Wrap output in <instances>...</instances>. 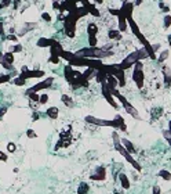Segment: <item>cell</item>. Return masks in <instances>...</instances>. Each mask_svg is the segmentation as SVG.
Returning <instances> with one entry per match:
<instances>
[{"instance_id":"obj_1","label":"cell","mask_w":171,"mask_h":194,"mask_svg":"<svg viewBox=\"0 0 171 194\" xmlns=\"http://www.w3.org/2000/svg\"><path fill=\"white\" fill-rule=\"evenodd\" d=\"M74 56L84 57V58H94V60H101L105 57H110L112 51H108L105 49H100V47H84L74 53Z\"/></svg>"},{"instance_id":"obj_2","label":"cell","mask_w":171,"mask_h":194,"mask_svg":"<svg viewBox=\"0 0 171 194\" xmlns=\"http://www.w3.org/2000/svg\"><path fill=\"white\" fill-rule=\"evenodd\" d=\"M127 22H128V25L131 26V31H132V33L135 35V38L142 43V44H144V49H145L146 53H148V57H150L152 60H155V58H156L155 50H153V47L150 46V43H149L148 40H146V38L141 33V31H139V28H138V25H137V22H135L134 20H132V17L127 20Z\"/></svg>"},{"instance_id":"obj_3","label":"cell","mask_w":171,"mask_h":194,"mask_svg":"<svg viewBox=\"0 0 171 194\" xmlns=\"http://www.w3.org/2000/svg\"><path fill=\"white\" fill-rule=\"evenodd\" d=\"M146 57H148L146 50L145 49H139V50H137V51L131 53L128 57H126V58L122 61V64H119V67L122 69H127V68H130L131 65H134L137 61H139V60H142V58H146Z\"/></svg>"},{"instance_id":"obj_4","label":"cell","mask_w":171,"mask_h":194,"mask_svg":"<svg viewBox=\"0 0 171 194\" xmlns=\"http://www.w3.org/2000/svg\"><path fill=\"white\" fill-rule=\"evenodd\" d=\"M87 33H88V44L90 47L97 46V33H98V26L94 22H90L87 26Z\"/></svg>"},{"instance_id":"obj_5","label":"cell","mask_w":171,"mask_h":194,"mask_svg":"<svg viewBox=\"0 0 171 194\" xmlns=\"http://www.w3.org/2000/svg\"><path fill=\"white\" fill-rule=\"evenodd\" d=\"M52 82H54V78H47V79H44V81H42V82H39L37 85H35V86H32L29 90H26V93L28 92H40V90H43V89H49L50 86L52 85Z\"/></svg>"},{"instance_id":"obj_6","label":"cell","mask_w":171,"mask_h":194,"mask_svg":"<svg viewBox=\"0 0 171 194\" xmlns=\"http://www.w3.org/2000/svg\"><path fill=\"white\" fill-rule=\"evenodd\" d=\"M132 78H134V81H135L137 86H138L139 89H141L142 86H144V72L141 71V68H138V67H135V69H134V75H132Z\"/></svg>"},{"instance_id":"obj_7","label":"cell","mask_w":171,"mask_h":194,"mask_svg":"<svg viewBox=\"0 0 171 194\" xmlns=\"http://www.w3.org/2000/svg\"><path fill=\"white\" fill-rule=\"evenodd\" d=\"M24 79H32V78H42V76H44V72L43 71H30V69H28V71H25V72H21V75Z\"/></svg>"},{"instance_id":"obj_8","label":"cell","mask_w":171,"mask_h":194,"mask_svg":"<svg viewBox=\"0 0 171 194\" xmlns=\"http://www.w3.org/2000/svg\"><path fill=\"white\" fill-rule=\"evenodd\" d=\"M132 8H134V3H127V2L123 3V7L120 8V10L123 11V14H124V17H126V20H128V18L132 17Z\"/></svg>"},{"instance_id":"obj_9","label":"cell","mask_w":171,"mask_h":194,"mask_svg":"<svg viewBox=\"0 0 171 194\" xmlns=\"http://www.w3.org/2000/svg\"><path fill=\"white\" fill-rule=\"evenodd\" d=\"M117 18H119V31L120 32L127 31V20H126V17H124V14H123L122 10H119V15H117Z\"/></svg>"},{"instance_id":"obj_10","label":"cell","mask_w":171,"mask_h":194,"mask_svg":"<svg viewBox=\"0 0 171 194\" xmlns=\"http://www.w3.org/2000/svg\"><path fill=\"white\" fill-rule=\"evenodd\" d=\"M54 43H55V39H50V38H40L36 44H37L39 47H51Z\"/></svg>"},{"instance_id":"obj_11","label":"cell","mask_w":171,"mask_h":194,"mask_svg":"<svg viewBox=\"0 0 171 194\" xmlns=\"http://www.w3.org/2000/svg\"><path fill=\"white\" fill-rule=\"evenodd\" d=\"M47 115L51 119L58 118V108H57V107H50V108L47 110Z\"/></svg>"},{"instance_id":"obj_12","label":"cell","mask_w":171,"mask_h":194,"mask_svg":"<svg viewBox=\"0 0 171 194\" xmlns=\"http://www.w3.org/2000/svg\"><path fill=\"white\" fill-rule=\"evenodd\" d=\"M3 58L6 60L7 63L10 64V65H13L14 64V53H11V51H6L3 54Z\"/></svg>"},{"instance_id":"obj_13","label":"cell","mask_w":171,"mask_h":194,"mask_svg":"<svg viewBox=\"0 0 171 194\" xmlns=\"http://www.w3.org/2000/svg\"><path fill=\"white\" fill-rule=\"evenodd\" d=\"M0 65H3V68H6L7 71H13V69H14L13 67H11L10 64H8L6 60L3 58V53H0Z\"/></svg>"},{"instance_id":"obj_14","label":"cell","mask_w":171,"mask_h":194,"mask_svg":"<svg viewBox=\"0 0 171 194\" xmlns=\"http://www.w3.org/2000/svg\"><path fill=\"white\" fill-rule=\"evenodd\" d=\"M87 11H88V14H91V15H94V17H100V15H101L100 10H98V8L94 6V4H91V6L88 7Z\"/></svg>"},{"instance_id":"obj_15","label":"cell","mask_w":171,"mask_h":194,"mask_svg":"<svg viewBox=\"0 0 171 194\" xmlns=\"http://www.w3.org/2000/svg\"><path fill=\"white\" fill-rule=\"evenodd\" d=\"M8 51H11V53H20V51H22V46H21L20 43H14V44H11L10 46V50Z\"/></svg>"},{"instance_id":"obj_16","label":"cell","mask_w":171,"mask_h":194,"mask_svg":"<svg viewBox=\"0 0 171 194\" xmlns=\"http://www.w3.org/2000/svg\"><path fill=\"white\" fill-rule=\"evenodd\" d=\"M62 103H64L65 105H68V107H73V100H72L68 94H62Z\"/></svg>"},{"instance_id":"obj_17","label":"cell","mask_w":171,"mask_h":194,"mask_svg":"<svg viewBox=\"0 0 171 194\" xmlns=\"http://www.w3.org/2000/svg\"><path fill=\"white\" fill-rule=\"evenodd\" d=\"M108 36H109L110 39H120V38H122V35H120V31L112 29V31H109V33H108Z\"/></svg>"},{"instance_id":"obj_18","label":"cell","mask_w":171,"mask_h":194,"mask_svg":"<svg viewBox=\"0 0 171 194\" xmlns=\"http://www.w3.org/2000/svg\"><path fill=\"white\" fill-rule=\"evenodd\" d=\"M13 82H14V85H17V86H24L26 82V79H24L22 76H18V78H14Z\"/></svg>"},{"instance_id":"obj_19","label":"cell","mask_w":171,"mask_h":194,"mask_svg":"<svg viewBox=\"0 0 171 194\" xmlns=\"http://www.w3.org/2000/svg\"><path fill=\"white\" fill-rule=\"evenodd\" d=\"M0 39L2 40H6V32H4V25L3 22L0 21Z\"/></svg>"},{"instance_id":"obj_20","label":"cell","mask_w":171,"mask_h":194,"mask_svg":"<svg viewBox=\"0 0 171 194\" xmlns=\"http://www.w3.org/2000/svg\"><path fill=\"white\" fill-rule=\"evenodd\" d=\"M11 81V75H2L0 76V85L2 83H7Z\"/></svg>"},{"instance_id":"obj_21","label":"cell","mask_w":171,"mask_h":194,"mask_svg":"<svg viewBox=\"0 0 171 194\" xmlns=\"http://www.w3.org/2000/svg\"><path fill=\"white\" fill-rule=\"evenodd\" d=\"M6 40H10V42L17 43V42H18V38H17L14 33H10V35H6Z\"/></svg>"},{"instance_id":"obj_22","label":"cell","mask_w":171,"mask_h":194,"mask_svg":"<svg viewBox=\"0 0 171 194\" xmlns=\"http://www.w3.org/2000/svg\"><path fill=\"white\" fill-rule=\"evenodd\" d=\"M171 26V15H166L164 17V28H170Z\"/></svg>"},{"instance_id":"obj_23","label":"cell","mask_w":171,"mask_h":194,"mask_svg":"<svg viewBox=\"0 0 171 194\" xmlns=\"http://www.w3.org/2000/svg\"><path fill=\"white\" fill-rule=\"evenodd\" d=\"M42 20H44L46 22H51V15L44 11V13H42Z\"/></svg>"},{"instance_id":"obj_24","label":"cell","mask_w":171,"mask_h":194,"mask_svg":"<svg viewBox=\"0 0 171 194\" xmlns=\"http://www.w3.org/2000/svg\"><path fill=\"white\" fill-rule=\"evenodd\" d=\"M47 101H49V96H47V94H42L39 97V103H40V104H46Z\"/></svg>"},{"instance_id":"obj_25","label":"cell","mask_w":171,"mask_h":194,"mask_svg":"<svg viewBox=\"0 0 171 194\" xmlns=\"http://www.w3.org/2000/svg\"><path fill=\"white\" fill-rule=\"evenodd\" d=\"M49 61L50 63H52V64H58L59 63V57L58 56H50Z\"/></svg>"},{"instance_id":"obj_26","label":"cell","mask_w":171,"mask_h":194,"mask_svg":"<svg viewBox=\"0 0 171 194\" xmlns=\"http://www.w3.org/2000/svg\"><path fill=\"white\" fill-rule=\"evenodd\" d=\"M11 2H13V0H2V3H0V8H4V7L10 6Z\"/></svg>"},{"instance_id":"obj_27","label":"cell","mask_w":171,"mask_h":194,"mask_svg":"<svg viewBox=\"0 0 171 194\" xmlns=\"http://www.w3.org/2000/svg\"><path fill=\"white\" fill-rule=\"evenodd\" d=\"M7 148H8V151H10V153H13V151H15L17 146L14 144V143H8V144H7Z\"/></svg>"},{"instance_id":"obj_28","label":"cell","mask_w":171,"mask_h":194,"mask_svg":"<svg viewBox=\"0 0 171 194\" xmlns=\"http://www.w3.org/2000/svg\"><path fill=\"white\" fill-rule=\"evenodd\" d=\"M26 136H28V137H36V133L32 130V129H29V130L26 132Z\"/></svg>"},{"instance_id":"obj_29","label":"cell","mask_w":171,"mask_h":194,"mask_svg":"<svg viewBox=\"0 0 171 194\" xmlns=\"http://www.w3.org/2000/svg\"><path fill=\"white\" fill-rule=\"evenodd\" d=\"M59 6H61V4H59L57 0H54V2H52V8H54V10H59Z\"/></svg>"},{"instance_id":"obj_30","label":"cell","mask_w":171,"mask_h":194,"mask_svg":"<svg viewBox=\"0 0 171 194\" xmlns=\"http://www.w3.org/2000/svg\"><path fill=\"white\" fill-rule=\"evenodd\" d=\"M0 161H7V154L3 151H0Z\"/></svg>"},{"instance_id":"obj_31","label":"cell","mask_w":171,"mask_h":194,"mask_svg":"<svg viewBox=\"0 0 171 194\" xmlns=\"http://www.w3.org/2000/svg\"><path fill=\"white\" fill-rule=\"evenodd\" d=\"M109 13L110 14H112V15H119V10H116V8H110V10H109Z\"/></svg>"},{"instance_id":"obj_32","label":"cell","mask_w":171,"mask_h":194,"mask_svg":"<svg viewBox=\"0 0 171 194\" xmlns=\"http://www.w3.org/2000/svg\"><path fill=\"white\" fill-rule=\"evenodd\" d=\"M6 112H7V107H2V108H0V118H2Z\"/></svg>"},{"instance_id":"obj_33","label":"cell","mask_w":171,"mask_h":194,"mask_svg":"<svg viewBox=\"0 0 171 194\" xmlns=\"http://www.w3.org/2000/svg\"><path fill=\"white\" fill-rule=\"evenodd\" d=\"M160 8H163V10H164V11H166V13H167V11H168V7H167V6H166V4H164V3H160Z\"/></svg>"},{"instance_id":"obj_34","label":"cell","mask_w":171,"mask_h":194,"mask_svg":"<svg viewBox=\"0 0 171 194\" xmlns=\"http://www.w3.org/2000/svg\"><path fill=\"white\" fill-rule=\"evenodd\" d=\"M167 39H168V44H170V46H171V35H168V38H167Z\"/></svg>"},{"instance_id":"obj_35","label":"cell","mask_w":171,"mask_h":194,"mask_svg":"<svg viewBox=\"0 0 171 194\" xmlns=\"http://www.w3.org/2000/svg\"><path fill=\"white\" fill-rule=\"evenodd\" d=\"M102 2H103V0H95V3H98V4H101Z\"/></svg>"},{"instance_id":"obj_36","label":"cell","mask_w":171,"mask_h":194,"mask_svg":"<svg viewBox=\"0 0 171 194\" xmlns=\"http://www.w3.org/2000/svg\"><path fill=\"white\" fill-rule=\"evenodd\" d=\"M142 3V0H137V2H135V4H141Z\"/></svg>"},{"instance_id":"obj_37","label":"cell","mask_w":171,"mask_h":194,"mask_svg":"<svg viewBox=\"0 0 171 194\" xmlns=\"http://www.w3.org/2000/svg\"><path fill=\"white\" fill-rule=\"evenodd\" d=\"M120 2H123V3H124V2H126V0H120Z\"/></svg>"},{"instance_id":"obj_38","label":"cell","mask_w":171,"mask_h":194,"mask_svg":"<svg viewBox=\"0 0 171 194\" xmlns=\"http://www.w3.org/2000/svg\"><path fill=\"white\" fill-rule=\"evenodd\" d=\"M0 119H2V118H0Z\"/></svg>"}]
</instances>
